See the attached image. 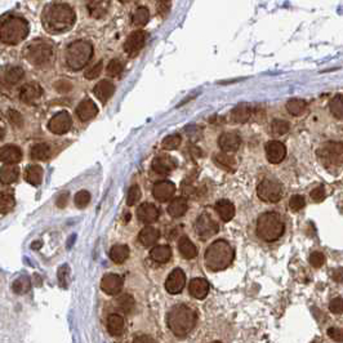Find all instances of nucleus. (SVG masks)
Returning a JSON list of instances; mask_svg holds the SVG:
<instances>
[{"mask_svg": "<svg viewBox=\"0 0 343 343\" xmlns=\"http://www.w3.org/2000/svg\"><path fill=\"white\" fill-rule=\"evenodd\" d=\"M75 12L69 4L50 3L48 4L41 14L44 28L50 34H62L69 31L75 23Z\"/></svg>", "mask_w": 343, "mask_h": 343, "instance_id": "f257e3e1", "label": "nucleus"}, {"mask_svg": "<svg viewBox=\"0 0 343 343\" xmlns=\"http://www.w3.org/2000/svg\"><path fill=\"white\" fill-rule=\"evenodd\" d=\"M168 327L175 337H186L192 331L197 322L195 310L186 305L173 306L167 316Z\"/></svg>", "mask_w": 343, "mask_h": 343, "instance_id": "f03ea898", "label": "nucleus"}, {"mask_svg": "<svg viewBox=\"0 0 343 343\" xmlns=\"http://www.w3.org/2000/svg\"><path fill=\"white\" fill-rule=\"evenodd\" d=\"M28 22L16 14L0 17V41L8 45L21 43L28 35Z\"/></svg>", "mask_w": 343, "mask_h": 343, "instance_id": "7ed1b4c3", "label": "nucleus"}, {"mask_svg": "<svg viewBox=\"0 0 343 343\" xmlns=\"http://www.w3.org/2000/svg\"><path fill=\"white\" fill-rule=\"evenodd\" d=\"M205 265L212 271L225 270L232 263L234 249L226 240H217L210 244L205 252Z\"/></svg>", "mask_w": 343, "mask_h": 343, "instance_id": "20e7f679", "label": "nucleus"}, {"mask_svg": "<svg viewBox=\"0 0 343 343\" xmlns=\"http://www.w3.org/2000/svg\"><path fill=\"white\" fill-rule=\"evenodd\" d=\"M285 230L284 222L278 213L267 212L258 217L257 221V234L262 240L271 243L283 236Z\"/></svg>", "mask_w": 343, "mask_h": 343, "instance_id": "39448f33", "label": "nucleus"}, {"mask_svg": "<svg viewBox=\"0 0 343 343\" xmlns=\"http://www.w3.org/2000/svg\"><path fill=\"white\" fill-rule=\"evenodd\" d=\"M93 56V45L87 40H76L66 49V63L74 71L84 69Z\"/></svg>", "mask_w": 343, "mask_h": 343, "instance_id": "423d86ee", "label": "nucleus"}, {"mask_svg": "<svg viewBox=\"0 0 343 343\" xmlns=\"http://www.w3.org/2000/svg\"><path fill=\"white\" fill-rule=\"evenodd\" d=\"M25 56L32 65H47L53 57V45L45 39H36L26 47Z\"/></svg>", "mask_w": 343, "mask_h": 343, "instance_id": "0eeeda50", "label": "nucleus"}, {"mask_svg": "<svg viewBox=\"0 0 343 343\" xmlns=\"http://www.w3.org/2000/svg\"><path fill=\"white\" fill-rule=\"evenodd\" d=\"M258 197L266 203H276L283 197V186L278 179L266 178L257 187Z\"/></svg>", "mask_w": 343, "mask_h": 343, "instance_id": "6e6552de", "label": "nucleus"}, {"mask_svg": "<svg viewBox=\"0 0 343 343\" xmlns=\"http://www.w3.org/2000/svg\"><path fill=\"white\" fill-rule=\"evenodd\" d=\"M219 230L218 222L213 218L212 215L208 213H203L197 217L195 222V231H196L197 236L201 240H208L209 237L214 236Z\"/></svg>", "mask_w": 343, "mask_h": 343, "instance_id": "1a4fd4ad", "label": "nucleus"}, {"mask_svg": "<svg viewBox=\"0 0 343 343\" xmlns=\"http://www.w3.org/2000/svg\"><path fill=\"white\" fill-rule=\"evenodd\" d=\"M318 154L325 166H329V164L337 167L342 166V142H329L322 150H319Z\"/></svg>", "mask_w": 343, "mask_h": 343, "instance_id": "9d476101", "label": "nucleus"}, {"mask_svg": "<svg viewBox=\"0 0 343 343\" xmlns=\"http://www.w3.org/2000/svg\"><path fill=\"white\" fill-rule=\"evenodd\" d=\"M146 40L147 34L145 31H142V30H137V31L132 32L124 43L125 53L128 54L129 57H136L140 53V50L145 47Z\"/></svg>", "mask_w": 343, "mask_h": 343, "instance_id": "9b49d317", "label": "nucleus"}, {"mask_svg": "<svg viewBox=\"0 0 343 343\" xmlns=\"http://www.w3.org/2000/svg\"><path fill=\"white\" fill-rule=\"evenodd\" d=\"M72 125L71 116L69 115V113L66 111H61V113L56 114L53 118L50 119L49 123H48V129H49L52 133L54 134H65L70 131Z\"/></svg>", "mask_w": 343, "mask_h": 343, "instance_id": "f8f14e48", "label": "nucleus"}, {"mask_svg": "<svg viewBox=\"0 0 343 343\" xmlns=\"http://www.w3.org/2000/svg\"><path fill=\"white\" fill-rule=\"evenodd\" d=\"M43 97V88L38 83H27L19 91V100L27 105H36Z\"/></svg>", "mask_w": 343, "mask_h": 343, "instance_id": "ddd939ff", "label": "nucleus"}, {"mask_svg": "<svg viewBox=\"0 0 343 343\" xmlns=\"http://www.w3.org/2000/svg\"><path fill=\"white\" fill-rule=\"evenodd\" d=\"M186 284V275L181 268H175L169 274L168 279L166 281V289L171 294L181 293L182 289Z\"/></svg>", "mask_w": 343, "mask_h": 343, "instance_id": "4468645a", "label": "nucleus"}, {"mask_svg": "<svg viewBox=\"0 0 343 343\" xmlns=\"http://www.w3.org/2000/svg\"><path fill=\"white\" fill-rule=\"evenodd\" d=\"M241 138L236 132H226L218 138V146L222 153H235L239 150Z\"/></svg>", "mask_w": 343, "mask_h": 343, "instance_id": "2eb2a0df", "label": "nucleus"}, {"mask_svg": "<svg viewBox=\"0 0 343 343\" xmlns=\"http://www.w3.org/2000/svg\"><path fill=\"white\" fill-rule=\"evenodd\" d=\"M285 155H287V147L279 141H270L266 145V156H267V160L271 164L281 163L285 159Z\"/></svg>", "mask_w": 343, "mask_h": 343, "instance_id": "dca6fc26", "label": "nucleus"}, {"mask_svg": "<svg viewBox=\"0 0 343 343\" xmlns=\"http://www.w3.org/2000/svg\"><path fill=\"white\" fill-rule=\"evenodd\" d=\"M175 192V186L173 182L169 181H160L156 182L154 184L153 188V195L158 201L160 203H164V201H168L169 199L173 197Z\"/></svg>", "mask_w": 343, "mask_h": 343, "instance_id": "f3484780", "label": "nucleus"}, {"mask_svg": "<svg viewBox=\"0 0 343 343\" xmlns=\"http://www.w3.org/2000/svg\"><path fill=\"white\" fill-rule=\"evenodd\" d=\"M123 288V278L116 274H107L101 281V289L109 296H115L120 293Z\"/></svg>", "mask_w": 343, "mask_h": 343, "instance_id": "a211bd4d", "label": "nucleus"}, {"mask_svg": "<svg viewBox=\"0 0 343 343\" xmlns=\"http://www.w3.org/2000/svg\"><path fill=\"white\" fill-rule=\"evenodd\" d=\"M151 167H153V171L158 174L167 175L169 172H172L177 167V160L169 155H162L153 160Z\"/></svg>", "mask_w": 343, "mask_h": 343, "instance_id": "6ab92c4d", "label": "nucleus"}, {"mask_svg": "<svg viewBox=\"0 0 343 343\" xmlns=\"http://www.w3.org/2000/svg\"><path fill=\"white\" fill-rule=\"evenodd\" d=\"M137 217L141 222H144L146 225L154 223L156 219L159 218V209L151 203H144L142 205L138 206Z\"/></svg>", "mask_w": 343, "mask_h": 343, "instance_id": "aec40b11", "label": "nucleus"}, {"mask_svg": "<svg viewBox=\"0 0 343 343\" xmlns=\"http://www.w3.org/2000/svg\"><path fill=\"white\" fill-rule=\"evenodd\" d=\"M188 292L196 300H204L209 293V283L203 278L192 279L188 285Z\"/></svg>", "mask_w": 343, "mask_h": 343, "instance_id": "412c9836", "label": "nucleus"}, {"mask_svg": "<svg viewBox=\"0 0 343 343\" xmlns=\"http://www.w3.org/2000/svg\"><path fill=\"white\" fill-rule=\"evenodd\" d=\"M23 78V70L19 66H8L1 71V81L8 87L18 84Z\"/></svg>", "mask_w": 343, "mask_h": 343, "instance_id": "4be33fe9", "label": "nucleus"}, {"mask_svg": "<svg viewBox=\"0 0 343 343\" xmlns=\"http://www.w3.org/2000/svg\"><path fill=\"white\" fill-rule=\"evenodd\" d=\"M252 116V106L249 103H239L230 114V120L234 124H243L248 122Z\"/></svg>", "mask_w": 343, "mask_h": 343, "instance_id": "5701e85b", "label": "nucleus"}, {"mask_svg": "<svg viewBox=\"0 0 343 343\" xmlns=\"http://www.w3.org/2000/svg\"><path fill=\"white\" fill-rule=\"evenodd\" d=\"M98 113L96 103L92 100H84L79 103V106L76 107V115L80 119L81 122H88L93 119Z\"/></svg>", "mask_w": 343, "mask_h": 343, "instance_id": "b1692460", "label": "nucleus"}, {"mask_svg": "<svg viewBox=\"0 0 343 343\" xmlns=\"http://www.w3.org/2000/svg\"><path fill=\"white\" fill-rule=\"evenodd\" d=\"M94 94L98 100L102 103H106L107 101L113 97L114 92H115V85L113 81L110 80H101L100 83H97V85L93 89Z\"/></svg>", "mask_w": 343, "mask_h": 343, "instance_id": "393cba45", "label": "nucleus"}, {"mask_svg": "<svg viewBox=\"0 0 343 343\" xmlns=\"http://www.w3.org/2000/svg\"><path fill=\"white\" fill-rule=\"evenodd\" d=\"M22 150L17 146H4L0 149V160L8 166H14L16 163L21 162Z\"/></svg>", "mask_w": 343, "mask_h": 343, "instance_id": "a878e982", "label": "nucleus"}, {"mask_svg": "<svg viewBox=\"0 0 343 343\" xmlns=\"http://www.w3.org/2000/svg\"><path fill=\"white\" fill-rule=\"evenodd\" d=\"M159 230H156L153 226H146V227L141 230L140 235H138V240L141 241V244H142L144 247L149 248L155 245V244L158 243V240H159Z\"/></svg>", "mask_w": 343, "mask_h": 343, "instance_id": "bb28decb", "label": "nucleus"}, {"mask_svg": "<svg viewBox=\"0 0 343 343\" xmlns=\"http://www.w3.org/2000/svg\"><path fill=\"white\" fill-rule=\"evenodd\" d=\"M215 212L218 213V215L221 217L222 221L228 222L234 218L235 206H234V204L231 203L230 200L222 199V200H218L217 204H215Z\"/></svg>", "mask_w": 343, "mask_h": 343, "instance_id": "cd10ccee", "label": "nucleus"}, {"mask_svg": "<svg viewBox=\"0 0 343 343\" xmlns=\"http://www.w3.org/2000/svg\"><path fill=\"white\" fill-rule=\"evenodd\" d=\"M188 204L187 200L184 197H175L171 201L168 206V213L169 215H172L173 218H179L182 215H184V213L187 212Z\"/></svg>", "mask_w": 343, "mask_h": 343, "instance_id": "c85d7f7f", "label": "nucleus"}, {"mask_svg": "<svg viewBox=\"0 0 343 343\" xmlns=\"http://www.w3.org/2000/svg\"><path fill=\"white\" fill-rule=\"evenodd\" d=\"M89 14L93 18L98 19L106 16L107 10H109L110 1H103V0H94V1H88L87 4Z\"/></svg>", "mask_w": 343, "mask_h": 343, "instance_id": "c756f323", "label": "nucleus"}, {"mask_svg": "<svg viewBox=\"0 0 343 343\" xmlns=\"http://www.w3.org/2000/svg\"><path fill=\"white\" fill-rule=\"evenodd\" d=\"M214 163L219 167V168L225 169V171H227V172H235L237 168L236 159H235L232 155L226 154V153L215 154Z\"/></svg>", "mask_w": 343, "mask_h": 343, "instance_id": "7c9ffc66", "label": "nucleus"}, {"mask_svg": "<svg viewBox=\"0 0 343 343\" xmlns=\"http://www.w3.org/2000/svg\"><path fill=\"white\" fill-rule=\"evenodd\" d=\"M178 250L186 259H192L197 256V249L187 236H182L178 241Z\"/></svg>", "mask_w": 343, "mask_h": 343, "instance_id": "2f4dec72", "label": "nucleus"}, {"mask_svg": "<svg viewBox=\"0 0 343 343\" xmlns=\"http://www.w3.org/2000/svg\"><path fill=\"white\" fill-rule=\"evenodd\" d=\"M19 177V171L16 166H3L0 168V182L3 184H10L16 182Z\"/></svg>", "mask_w": 343, "mask_h": 343, "instance_id": "473e14b6", "label": "nucleus"}, {"mask_svg": "<svg viewBox=\"0 0 343 343\" xmlns=\"http://www.w3.org/2000/svg\"><path fill=\"white\" fill-rule=\"evenodd\" d=\"M50 155H52V150H50L49 145L47 144H35L30 149V156L34 160L44 162V160L49 159Z\"/></svg>", "mask_w": 343, "mask_h": 343, "instance_id": "72a5a7b5", "label": "nucleus"}, {"mask_svg": "<svg viewBox=\"0 0 343 343\" xmlns=\"http://www.w3.org/2000/svg\"><path fill=\"white\" fill-rule=\"evenodd\" d=\"M150 256L155 262L167 263L172 257V249L168 245H156L151 249Z\"/></svg>", "mask_w": 343, "mask_h": 343, "instance_id": "f704fd0d", "label": "nucleus"}, {"mask_svg": "<svg viewBox=\"0 0 343 343\" xmlns=\"http://www.w3.org/2000/svg\"><path fill=\"white\" fill-rule=\"evenodd\" d=\"M107 329L111 336H120L124 331V319L118 314H113L107 319Z\"/></svg>", "mask_w": 343, "mask_h": 343, "instance_id": "c9c22d12", "label": "nucleus"}, {"mask_svg": "<svg viewBox=\"0 0 343 343\" xmlns=\"http://www.w3.org/2000/svg\"><path fill=\"white\" fill-rule=\"evenodd\" d=\"M25 179L32 186H39L43 179V168L39 166H30L25 172Z\"/></svg>", "mask_w": 343, "mask_h": 343, "instance_id": "e433bc0d", "label": "nucleus"}, {"mask_svg": "<svg viewBox=\"0 0 343 343\" xmlns=\"http://www.w3.org/2000/svg\"><path fill=\"white\" fill-rule=\"evenodd\" d=\"M306 107H307V103H306L305 100H301V98H292L287 103L288 113L293 116L302 115L306 111Z\"/></svg>", "mask_w": 343, "mask_h": 343, "instance_id": "4c0bfd02", "label": "nucleus"}, {"mask_svg": "<svg viewBox=\"0 0 343 343\" xmlns=\"http://www.w3.org/2000/svg\"><path fill=\"white\" fill-rule=\"evenodd\" d=\"M129 257V248L127 245H115L110 250V258L115 263L125 262Z\"/></svg>", "mask_w": 343, "mask_h": 343, "instance_id": "58836bf2", "label": "nucleus"}, {"mask_svg": "<svg viewBox=\"0 0 343 343\" xmlns=\"http://www.w3.org/2000/svg\"><path fill=\"white\" fill-rule=\"evenodd\" d=\"M150 18V12L147 9L146 6H140L137 9L134 10L133 16H132V22H133L134 26L137 27H142L149 22Z\"/></svg>", "mask_w": 343, "mask_h": 343, "instance_id": "ea45409f", "label": "nucleus"}, {"mask_svg": "<svg viewBox=\"0 0 343 343\" xmlns=\"http://www.w3.org/2000/svg\"><path fill=\"white\" fill-rule=\"evenodd\" d=\"M289 123L285 122V120H281V119H275L272 120L271 125H270V133L274 136V137H281L284 136L285 133L289 132Z\"/></svg>", "mask_w": 343, "mask_h": 343, "instance_id": "a19ab883", "label": "nucleus"}, {"mask_svg": "<svg viewBox=\"0 0 343 343\" xmlns=\"http://www.w3.org/2000/svg\"><path fill=\"white\" fill-rule=\"evenodd\" d=\"M14 197L10 192H6V191H0V213H9L10 210L14 208Z\"/></svg>", "mask_w": 343, "mask_h": 343, "instance_id": "79ce46f5", "label": "nucleus"}, {"mask_svg": "<svg viewBox=\"0 0 343 343\" xmlns=\"http://www.w3.org/2000/svg\"><path fill=\"white\" fill-rule=\"evenodd\" d=\"M30 288H31V280L28 278H25V276L16 279L12 284V290L16 294L27 293L28 290H30Z\"/></svg>", "mask_w": 343, "mask_h": 343, "instance_id": "37998d69", "label": "nucleus"}, {"mask_svg": "<svg viewBox=\"0 0 343 343\" xmlns=\"http://www.w3.org/2000/svg\"><path fill=\"white\" fill-rule=\"evenodd\" d=\"M329 107H331V111L333 114L334 118L342 119L343 116V101H342V94H337L334 97L333 100L329 103Z\"/></svg>", "mask_w": 343, "mask_h": 343, "instance_id": "c03bdc74", "label": "nucleus"}, {"mask_svg": "<svg viewBox=\"0 0 343 343\" xmlns=\"http://www.w3.org/2000/svg\"><path fill=\"white\" fill-rule=\"evenodd\" d=\"M124 70V63L123 61L118 58H114L110 61V63L107 65V75L111 76V78H115V76H119Z\"/></svg>", "mask_w": 343, "mask_h": 343, "instance_id": "a18cd8bd", "label": "nucleus"}, {"mask_svg": "<svg viewBox=\"0 0 343 343\" xmlns=\"http://www.w3.org/2000/svg\"><path fill=\"white\" fill-rule=\"evenodd\" d=\"M116 305L120 307V309L123 310L124 312H131L132 310L134 309V300L133 297L129 296V294H123V296H120L118 298V301H116Z\"/></svg>", "mask_w": 343, "mask_h": 343, "instance_id": "49530a36", "label": "nucleus"}, {"mask_svg": "<svg viewBox=\"0 0 343 343\" xmlns=\"http://www.w3.org/2000/svg\"><path fill=\"white\" fill-rule=\"evenodd\" d=\"M181 144V136L179 134H171L163 140L162 145L166 150H174Z\"/></svg>", "mask_w": 343, "mask_h": 343, "instance_id": "de8ad7c7", "label": "nucleus"}, {"mask_svg": "<svg viewBox=\"0 0 343 343\" xmlns=\"http://www.w3.org/2000/svg\"><path fill=\"white\" fill-rule=\"evenodd\" d=\"M141 199V190L138 187V184H133L128 191V195H127V204L129 206H133L140 201Z\"/></svg>", "mask_w": 343, "mask_h": 343, "instance_id": "09e8293b", "label": "nucleus"}, {"mask_svg": "<svg viewBox=\"0 0 343 343\" xmlns=\"http://www.w3.org/2000/svg\"><path fill=\"white\" fill-rule=\"evenodd\" d=\"M91 201V193L85 190L79 191L75 195V205L78 208H85Z\"/></svg>", "mask_w": 343, "mask_h": 343, "instance_id": "8fccbe9b", "label": "nucleus"}, {"mask_svg": "<svg viewBox=\"0 0 343 343\" xmlns=\"http://www.w3.org/2000/svg\"><path fill=\"white\" fill-rule=\"evenodd\" d=\"M305 205H306V201H305V197H303L302 195H294V196L290 197L289 206H290V209L294 210V212H298V210L303 209Z\"/></svg>", "mask_w": 343, "mask_h": 343, "instance_id": "3c124183", "label": "nucleus"}, {"mask_svg": "<svg viewBox=\"0 0 343 343\" xmlns=\"http://www.w3.org/2000/svg\"><path fill=\"white\" fill-rule=\"evenodd\" d=\"M102 69H103V63H102V61H100V62L96 63L93 67H91L89 70H87V71H85V74H84V76L87 79H89V80H92V79H97L98 76L101 75Z\"/></svg>", "mask_w": 343, "mask_h": 343, "instance_id": "603ef678", "label": "nucleus"}, {"mask_svg": "<svg viewBox=\"0 0 343 343\" xmlns=\"http://www.w3.org/2000/svg\"><path fill=\"white\" fill-rule=\"evenodd\" d=\"M69 275H70V268L67 265H63L59 267L58 270V280H59V285L63 288L67 287V280H69Z\"/></svg>", "mask_w": 343, "mask_h": 343, "instance_id": "864d4df0", "label": "nucleus"}, {"mask_svg": "<svg viewBox=\"0 0 343 343\" xmlns=\"http://www.w3.org/2000/svg\"><path fill=\"white\" fill-rule=\"evenodd\" d=\"M310 263H311V266H314V267L316 268L322 267L325 263V256L322 252H314L311 256H310Z\"/></svg>", "mask_w": 343, "mask_h": 343, "instance_id": "5fc2aeb1", "label": "nucleus"}, {"mask_svg": "<svg viewBox=\"0 0 343 343\" xmlns=\"http://www.w3.org/2000/svg\"><path fill=\"white\" fill-rule=\"evenodd\" d=\"M329 310H331L333 314H337V315H341L343 311V302H342V298L341 297H337V298H334V300L331 301V303H329Z\"/></svg>", "mask_w": 343, "mask_h": 343, "instance_id": "6e6d98bb", "label": "nucleus"}, {"mask_svg": "<svg viewBox=\"0 0 343 343\" xmlns=\"http://www.w3.org/2000/svg\"><path fill=\"white\" fill-rule=\"evenodd\" d=\"M328 336L332 338L333 341H336V342H342L343 341V332L341 328H337V327H332L328 329Z\"/></svg>", "mask_w": 343, "mask_h": 343, "instance_id": "4d7b16f0", "label": "nucleus"}, {"mask_svg": "<svg viewBox=\"0 0 343 343\" xmlns=\"http://www.w3.org/2000/svg\"><path fill=\"white\" fill-rule=\"evenodd\" d=\"M311 199L316 203H320L323 200L325 199V188L324 186H319V187L314 188L311 191Z\"/></svg>", "mask_w": 343, "mask_h": 343, "instance_id": "13d9d810", "label": "nucleus"}, {"mask_svg": "<svg viewBox=\"0 0 343 343\" xmlns=\"http://www.w3.org/2000/svg\"><path fill=\"white\" fill-rule=\"evenodd\" d=\"M8 116H9L10 123H12V124L14 125V127H21L22 122H23V120H22V116L19 115V114L17 113V111L12 110V111H9V115H8Z\"/></svg>", "mask_w": 343, "mask_h": 343, "instance_id": "bf43d9fd", "label": "nucleus"}, {"mask_svg": "<svg viewBox=\"0 0 343 343\" xmlns=\"http://www.w3.org/2000/svg\"><path fill=\"white\" fill-rule=\"evenodd\" d=\"M169 8H171V3H169V1H159V3H158V12H159L162 16H166L167 13L169 12Z\"/></svg>", "mask_w": 343, "mask_h": 343, "instance_id": "052dcab7", "label": "nucleus"}, {"mask_svg": "<svg viewBox=\"0 0 343 343\" xmlns=\"http://www.w3.org/2000/svg\"><path fill=\"white\" fill-rule=\"evenodd\" d=\"M133 343H156L150 336H140L133 341Z\"/></svg>", "mask_w": 343, "mask_h": 343, "instance_id": "680f3d73", "label": "nucleus"}, {"mask_svg": "<svg viewBox=\"0 0 343 343\" xmlns=\"http://www.w3.org/2000/svg\"><path fill=\"white\" fill-rule=\"evenodd\" d=\"M66 201H67V193H62V195L58 197V200H57V205H58L59 208H62V206L66 205Z\"/></svg>", "mask_w": 343, "mask_h": 343, "instance_id": "e2e57ef3", "label": "nucleus"}, {"mask_svg": "<svg viewBox=\"0 0 343 343\" xmlns=\"http://www.w3.org/2000/svg\"><path fill=\"white\" fill-rule=\"evenodd\" d=\"M333 279L336 281H338V283H341V281H342V268H338L337 271L334 272Z\"/></svg>", "mask_w": 343, "mask_h": 343, "instance_id": "0e129e2a", "label": "nucleus"}, {"mask_svg": "<svg viewBox=\"0 0 343 343\" xmlns=\"http://www.w3.org/2000/svg\"><path fill=\"white\" fill-rule=\"evenodd\" d=\"M3 134H4V127H3V124H1V122H0V138L3 137Z\"/></svg>", "mask_w": 343, "mask_h": 343, "instance_id": "69168bd1", "label": "nucleus"}, {"mask_svg": "<svg viewBox=\"0 0 343 343\" xmlns=\"http://www.w3.org/2000/svg\"><path fill=\"white\" fill-rule=\"evenodd\" d=\"M311 343H322V342H320V341H319V340H314Z\"/></svg>", "mask_w": 343, "mask_h": 343, "instance_id": "338daca9", "label": "nucleus"}, {"mask_svg": "<svg viewBox=\"0 0 343 343\" xmlns=\"http://www.w3.org/2000/svg\"><path fill=\"white\" fill-rule=\"evenodd\" d=\"M210 343H221V342H217V341H215V342H210Z\"/></svg>", "mask_w": 343, "mask_h": 343, "instance_id": "774afa93", "label": "nucleus"}]
</instances>
